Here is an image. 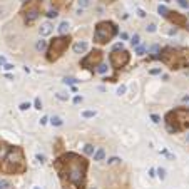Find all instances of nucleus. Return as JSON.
<instances>
[{
  "label": "nucleus",
  "instance_id": "f257e3e1",
  "mask_svg": "<svg viewBox=\"0 0 189 189\" xmlns=\"http://www.w3.org/2000/svg\"><path fill=\"white\" fill-rule=\"evenodd\" d=\"M54 169L64 189H87L89 159L77 152H64L54 161Z\"/></svg>",
  "mask_w": 189,
  "mask_h": 189
},
{
  "label": "nucleus",
  "instance_id": "f03ea898",
  "mask_svg": "<svg viewBox=\"0 0 189 189\" xmlns=\"http://www.w3.org/2000/svg\"><path fill=\"white\" fill-rule=\"evenodd\" d=\"M0 172L8 176L27 172V161L20 146H8L5 154L0 157Z\"/></svg>",
  "mask_w": 189,
  "mask_h": 189
},
{
  "label": "nucleus",
  "instance_id": "7ed1b4c3",
  "mask_svg": "<svg viewBox=\"0 0 189 189\" xmlns=\"http://www.w3.org/2000/svg\"><path fill=\"white\" fill-rule=\"evenodd\" d=\"M154 59L167 65L171 70H179V69L189 67V49L188 47H164L156 55Z\"/></svg>",
  "mask_w": 189,
  "mask_h": 189
},
{
  "label": "nucleus",
  "instance_id": "20e7f679",
  "mask_svg": "<svg viewBox=\"0 0 189 189\" xmlns=\"http://www.w3.org/2000/svg\"><path fill=\"white\" fill-rule=\"evenodd\" d=\"M164 121H166V127L171 134L189 129V109L177 107L174 110H169L164 117Z\"/></svg>",
  "mask_w": 189,
  "mask_h": 189
},
{
  "label": "nucleus",
  "instance_id": "39448f33",
  "mask_svg": "<svg viewBox=\"0 0 189 189\" xmlns=\"http://www.w3.org/2000/svg\"><path fill=\"white\" fill-rule=\"evenodd\" d=\"M70 44H72V37L69 34L54 37L52 40L49 42L47 50H45V52H47V54H45L47 62H57L62 55L67 52V49L70 47Z\"/></svg>",
  "mask_w": 189,
  "mask_h": 189
},
{
  "label": "nucleus",
  "instance_id": "423d86ee",
  "mask_svg": "<svg viewBox=\"0 0 189 189\" xmlns=\"http://www.w3.org/2000/svg\"><path fill=\"white\" fill-rule=\"evenodd\" d=\"M119 32V28L114 22L110 20H101L97 22V25L94 28V42L99 45H107L109 42L114 39Z\"/></svg>",
  "mask_w": 189,
  "mask_h": 189
},
{
  "label": "nucleus",
  "instance_id": "0eeeda50",
  "mask_svg": "<svg viewBox=\"0 0 189 189\" xmlns=\"http://www.w3.org/2000/svg\"><path fill=\"white\" fill-rule=\"evenodd\" d=\"M42 5H44V0H25L24 2L20 14L24 15V24L27 27L34 25L35 20L42 15Z\"/></svg>",
  "mask_w": 189,
  "mask_h": 189
},
{
  "label": "nucleus",
  "instance_id": "6e6552de",
  "mask_svg": "<svg viewBox=\"0 0 189 189\" xmlns=\"http://www.w3.org/2000/svg\"><path fill=\"white\" fill-rule=\"evenodd\" d=\"M129 60H131V54H129V50H126L124 47L114 49V50L109 54V62H110V65H112L114 70L124 69L129 64Z\"/></svg>",
  "mask_w": 189,
  "mask_h": 189
},
{
  "label": "nucleus",
  "instance_id": "1a4fd4ad",
  "mask_svg": "<svg viewBox=\"0 0 189 189\" xmlns=\"http://www.w3.org/2000/svg\"><path fill=\"white\" fill-rule=\"evenodd\" d=\"M102 59H104V52H102L101 49H94V50H90V52L81 60V67L87 69L90 72H94L95 67H97L99 64H102Z\"/></svg>",
  "mask_w": 189,
  "mask_h": 189
},
{
  "label": "nucleus",
  "instance_id": "9d476101",
  "mask_svg": "<svg viewBox=\"0 0 189 189\" xmlns=\"http://www.w3.org/2000/svg\"><path fill=\"white\" fill-rule=\"evenodd\" d=\"M166 19H167L171 24H174V27H181V28L189 30L188 17H186L184 14H179V12H176V10H169L167 15H166Z\"/></svg>",
  "mask_w": 189,
  "mask_h": 189
},
{
  "label": "nucleus",
  "instance_id": "9b49d317",
  "mask_svg": "<svg viewBox=\"0 0 189 189\" xmlns=\"http://www.w3.org/2000/svg\"><path fill=\"white\" fill-rule=\"evenodd\" d=\"M52 30H54V27L49 24V22H45V24H42L40 27H39V32H40L42 37H47V35L52 34Z\"/></svg>",
  "mask_w": 189,
  "mask_h": 189
},
{
  "label": "nucleus",
  "instance_id": "f8f14e48",
  "mask_svg": "<svg viewBox=\"0 0 189 189\" xmlns=\"http://www.w3.org/2000/svg\"><path fill=\"white\" fill-rule=\"evenodd\" d=\"M52 5H54L57 10H64V8H69L70 0H52Z\"/></svg>",
  "mask_w": 189,
  "mask_h": 189
},
{
  "label": "nucleus",
  "instance_id": "ddd939ff",
  "mask_svg": "<svg viewBox=\"0 0 189 189\" xmlns=\"http://www.w3.org/2000/svg\"><path fill=\"white\" fill-rule=\"evenodd\" d=\"M72 49H74L75 54H84L87 50V42H75Z\"/></svg>",
  "mask_w": 189,
  "mask_h": 189
},
{
  "label": "nucleus",
  "instance_id": "4468645a",
  "mask_svg": "<svg viewBox=\"0 0 189 189\" xmlns=\"http://www.w3.org/2000/svg\"><path fill=\"white\" fill-rule=\"evenodd\" d=\"M94 161H97V162H101V161H104V157H106V151L102 147H99L97 151H94Z\"/></svg>",
  "mask_w": 189,
  "mask_h": 189
},
{
  "label": "nucleus",
  "instance_id": "2eb2a0df",
  "mask_svg": "<svg viewBox=\"0 0 189 189\" xmlns=\"http://www.w3.org/2000/svg\"><path fill=\"white\" fill-rule=\"evenodd\" d=\"M69 27H70V25H69V22L67 20H64V22H60V24H59V32H60V35H65L69 32Z\"/></svg>",
  "mask_w": 189,
  "mask_h": 189
},
{
  "label": "nucleus",
  "instance_id": "dca6fc26",
  "mask_svg": "<svg viewBox=\"0 0 189 189\" xmlns=\"http://www.w3.org/2000/svg\"><path fill=\"white\" fill-rule=\"evenodd\" d=\"M94 151H95V147L92 146V144H85V146H84V154L92 156L94 154Z\"/></svg>",
  "mask_w": 189,
  "mask_h": 189
},
{
  "label": "nucleus",
  "instance_id": "f3484780",
  "mask_svg": "<svg viewBox=\"0 0 189 189\" xmlns=\"http://www.w3.org/2000/svg\"><path fill=\"white\" fill-rule=\"evenodd\" d=\"M50 124L55 126V127H60V126H62V119L59 117V115H54V117L50 119Z\"/></svg>",
  "mask_w": 189,
  "mask_h": 189
},
{
  "label": "nucleus",
  "instance_id": "a211bd4d",
  "mask_svg": "<svg viewBox=\"0 0 189 189\" xmlns=\"http://www.w3.org/2000/svg\"><path fill=\"white\" fill-rule=\"evenodd\" d=\"M35 49H37V50H47V42L45 40H37Z\"/></svg>",
  "mask_w": 189,
  "mask_h": 189
},
{
  "label": "nucleus",
  "instance_id": "6ab92c4d",
  "mask_svg": "<svg viewBox=\"0 0 189 189\" xmlns=\"http://www.w3.org/2000/svg\"><path fill=\"white\" fill-rule=\"evenodd\" d=\"M77 3H79V8H87L90 7L92 0H77Z\"/></svg>",
  "mask_w": 189,
  "mask_h": 189
},
{
  "label": "nucleus",
  "instance_id": "aec40b11",
  "mask_svg": "<svg viewBox=\"0 0 189 189\" xmlns=\"http://www.w3.org/2000/svg\"><path fill=\"white\" fill-rule=\"evenodd\" d=\"M0 189H12V184L7 179H0Z\"/></svg>",
  "mask_w": 189,
  "mask_h": 189
},
{
  "label": "nucleus",
  "instance_id": "412c9836",
  "mask_svg": "<svg viewBox=\"0 0 189 189\" xmlns=\"http://www.w3.org/2000/svg\"><path fill=\"white\" fill-rule=\"evenodd\" d=\"M107 69H109V67H107V65H106V64H99L95 70H97L99 74H106V72H107Z\"/></svg>",
  "mask_w": 189,
  "mask_h": 189
},
{
  "label": "nucleus",
  "instance_id": "4be33fe9",
  "mask_svg": "<svg viewBox=\"0 0 189 189\" xmlns=\"http://www.w3.org/2000/svg\"><path fill=\"white\" fill-rule=\"evenodd\" d=\"M139 42H141V37H139V34H134V35H132V39H131V44L137 47V45H139Z\"/></svg>",
  "mask_w": 189,
  "mask_h": 189
},
{
  "label": "nucleus",
  "instance_id": "5701e85b",
  "mask_svg": "<svg viewBox=\"0 0 189 189\" xmlns=\"http://www.w3.org/2000/svg\"><path fill=\"white\" fill-rule=\"evenodd\" d=\"M45 15H47L49 19H55V17L59 15V10H57V8H52V10H49V12H47Z\"/></svg>",
  "mask_w": 189,
  "mask_h": 189
},
{
  "label": "nucleus",
  "instance_id": "b1692460",
  "mask_svg": "<svg viewBox=\"0 0 189 189\" xmlns=\"http://www.w3.org/2000/svg\"><path fill=\"white\" fill-rule=\"evenodd\" d=\"M157 12H159V14H161L162 17H166V15H167V12H169V8H167V7H164V5H159Z\"/></svg>",
  "mask_w": 189,
  "mask_h": 189
},
{
  "label": "nucleus",
  "instance_id": "393cba45",
  "mask_svg": "<svg viewBox=\"0 0 189 189\" xmlns=\"http://www.w3.org/2000/svg\"><path fill=\"white\" fill-rule=\"evenodd\" d=\"M156 172H157V176H159L161 179H166V169L159 167V169H156Z\"/></svg>",
  "mask_w": 189,
  "mask_h": 189
},
{
  "label": "nucleus",
  "instance_id": "a878e982",
  "mask_svg": "<svg viewBox=\"0 0 189 189\" xmlns=\"http://www.w3.org/2000/svg\"><path fill=\"white\" fill-rule=\"evenodd\" d=\"M82 115H84L85 119H89V117H94V115H95V110H84V112H82Z\"/></svg>",
  "mask_w": 189,
  "mask_h": 189
},
{
  "label": "nucleus",
  "instance_id": "bb28decb",
  "mask_svg": "<svg viewBox=\"0 0 189 189\" xmlns=\"http://www.w3.org/2000/svg\"><path fill=\"white\" fill-rule=\"evenodd\" d=\"M177 3H179L182 8H189V2H188V0H177Z\"/></svg>",
  "mask_w": 189,
  "mask_h": 189
},
{
  "label": "nucleus",
  "instance_id": "cd10ccee",
  "mask_svg": "<svg viewBox=\"0 0 189 189\" xmlns=\"http://www.w3.org/2000/svg\"><path fill=\"white\" fill-rule=\"evenodd\" d=\"M146 30H147V32H151V34H154V32L157 30V28H156V25H154V24H149L147 27H146Z\"/></svg>",
  "mask_w": 189,
  "mask_h": 189
},
{
  "label": "nucleus",
  "instance_id": "c85d7f7f",
  "mask_svg": "<svg viewBox=\"0 0 189 189\" xmlns=\"http://www.w3.org/2000/svg\"><path fill=\"white\" fill-rule=\"evenodd\" d=\"M19 109H20V110H27V109H30V104H28V102H22L20 106H19Z\"/></svg>",
  "mask_w": 189,
  "mask_h": 189
},
{
  "label": "nucleus",
  "instance_id": "c756f323",
  "mask_svg": "<svg viewBox=\"0 0 189 189\" xmlns=\"http://www.w3.org/2000/svg\"><path fill=\"white\" fill-rule=\"evenodd\" d=\"M34 106H35V109H39V110L42 109V101L39 99V97H37V99L34 101Z\"/></svg>",
  "mask_w": 189,
  "mask_h": 189
},
{
  "label": "nucleus",
  "instance_id": "7c9ffc66",
  "mask_svg": "<svg viewBox=\"0 0 189 189\" xmlns=\"http://www.w3.org/2000/svg\"><path fill=\"white\" fill-rule=\"evenodd\" d=\"M126 90H127V87H126V85H119V89H117V94L122 95V94H126Z\"/></svg>",
  "mask_w": 189,
  "mask_h": 189
},
{
  "label": "nucleus",
  "instance_id": "2f4dec72",
  "mask_svg": "<svg viewBox=\"0 0 189 189\" xmlns=\"http://www.w3.org/2000/svg\"><path fill=\"white\" fill-rule=\"evenodd\" d=\"M64 82H65V84H75V82H77V79H74V77H65V79H64Z\"/></svg>",
  "mask_w": 189,
  "mask_h": 189
},
{
  "label": "nucleus",
  "instance_id": "473e14b6",
  "mask_svg": "<svg viewBox=\"0 0 189 189\" xmlns=\"http://www.w3.org/2000/svg\"><path fill=\"white\" fill-rule=\"evenodd\" d=\"M117 162H121V159H119V157H110V159L107 161V164H117Z\"/></svg>",
  "mask_w": 189,
  "mask_h": 189
},
{
  "label": "nucleus",
  "instance_id": "72a5a7b5",
  "mask_svg": "<svg viewBox=\"0 0 189 189\" xmlns=\"http://www.w3.org/2000/svg\"><path fill=\"white\" fill-rule=\"evenodd\" d=\"M151 119H152V122H156V124H159V122H161V117H159V115H156V114L151 115Z\"/></svg>",
  "mask_w": 189,
  "mask_h": 189
},
{
  "label": "nucleus",
  "instance_id": "f704fd0d",
  "mask_svg": "<svg viewBox=\"0 0 189 189\" xmlns=\"http://www.w3.org/2000/svg\"><path fill=\"white\" fill-rule=\"evenodd\" d=\"M149 74H151V75H157V74H161V69H151V70H149Z\"/></svg>",
  "mask_w": 189,
  "mask_h": 189
},
{
  "label": "nucleus",
  "instance_id": "c9c22d12",
  "mask_svg": "<svg viewBox=\"0 0 189 189\" xmlns=\"http://www.w3.org/2000/svg\"><path fill=\"white\" fill-rule=\"evenodd\" d=\"M137 55H144V52H146V47H137Z\"/></svg>",
  "mask_w": 189,
  "mask_h": 189
},
{
  "label": "nucleus",
  "instance_id": "e433bc0d",
  "mask_svg": "<svg viewBox=\"0 0 189 189\" xmlns=\"http://www.w3.org/2000/svg\"><path fill=\"white\" fill-rule=\"evenodd\" d=\"M37 161H39V162H45V156H44V154H37Z\"/></svg>",
  "mask_w": 189,
  "mask_h": 189
},
{
  "label": "nucleus",
  "instance_id": "4c0bfd02",
  "mask_svg": "<svg viewBox=\"0 0 189 189\" xmlns=\"http://www.w3.org/2000/svg\"><path fill=\"white\" fill-rule=\"evenodd\" d=\"M57 99H60V101H67L69 95H64V94H57Z\"/></svg>",
  "mask_w": 189,
  "mask_h": 189
},
{
  "label": "nucleus",
  "instance_id": "58836bf2",
  "mask_svg": "<svg viewBox=\"0 0 189 189\" xmlns=\"http://www.w3.org/2000/svg\"><path fill=\"white\" fill-rule=\"evenodd\" d=\"M81 102H82V97H81V95H75V97H74V104H81Z\"/></svg>",
  "mask_w": 189,
  "mask_h": 189
},
{
  "label": "nucleus",
  "instance_id": "ea45409f",
  "mask_svg": "<svg viewBox=\"0 0 189 189\" xmlns=\"http://www.w3.org/2000/svg\"><path fill=\"white\" fill-rule=\"evenodd\" d=\"M3 69H5V70H12V69H14V65H12V64H5V65H3Z\"/></svg>",
  "mask_w": 189,
  "mask_h": 189
},
{
  "label": "nucleus",
  "instance_id": "a19ab883",
  "mask_svg": "<svg viewBox=\"0 0 189 189\" xmlns=\"http://www.w3.org/2000/svg\"><path fill=\"white\" fill-rule=\"evenodd\" d=\"M47 122H49V117H42V119H40V124H42V126H45Z\"/></svg>",
  "mask_w": 189,
  "mask_h": 189
},
{
  "label": "nucleus",
  "instance_id": "79ce46f5",
  "mask_svg": "<svg viewBox=\"0 0 189 189\" xmlns=\"http://www.w3.org/2000/svg\"><path fill=\"white\" fill-rule=\"evenodd\" d=\"M137 14H139V17H146V12H144L142 8H139V10H137Z\"/></svg>",
  "mask_w": 189,
  "mask_h": 189
},
{
  "label": "nucleus",
  "instance_id": "37998d69",
  "mask_svg": "<svg viewBox=\"0 0 189 189\" xmlns=\"http://www.w3.org/2000/svg\"><path fill=\"white\" fill-rule=\"evenodd\" d=\"M149 176L154 177V176H156V169H149Z\"/></svg>",
  "mask_w": 189,
  "mask_h": 189
},
{
  "label": "nucleus",
  "instance_id": "c03bdc74",
  "mask_svg": "<svg viewBox=\"0 0 189 189\" xmlns=\"http://www.w3.org/2000/svg\"><path fill=\"white\" fill-rule=\"evenodd\" d=\"M121 39H122V40H126V39H127V34H124V32H122V34H121Z\"/></svg>",
  "mask_w": 189,
  "mask_h": 189
},
{
  "label": "nucleus",
  "instance_id": "a18cd8bd",
  "mask_svg": "<svg viewBox=\"0 0 189 189\" xmlns=\"http://www.w3.org/2000/svg\"><path fill=\"white\" fill-rule=\"evenodd\" d=\"M2 64H5V59H3V57H0V65H2Z\"/></svg>",
  "mask_w": 189,
  "mask_h": 189
},
{
  "label": "nucleus",
  "instance_id": "49530a36",
  "mask_svg": "<svg viewBox=\"0 0 189 189\" xmlns=\"http://www.w3.org/2000/svg\"><path fill=\"white\" fill-rule=\"evenodd\" d=\"M34 189H40V188H34Z\"/></svg>",
  "mask_w": 189,
  "mask_h": 189
},
{
  "label": "nucleus",
  "instance_id": "de8ad7c7",
  "mask_svg": "<svg viewBox=\"0 0 189 189\" xmlns=\"http://www.w3.org/2000/svg\"><path fill=\"white\" fill-rule=\"evenodd\" d=\"M164 2H169V0H164Z\"/></svg>",
  "mask_w": 189,
  "mask_h": 189
},
{
  "label": "nucleus",
  "instance_id": "09e8293b",
  "mask_svg": "<svg viewBox=\"0 0 189 189\" xmlns=\"http://www.w3.org/2000/svg\"><path fill=\"white\" fill-rule=\"evenodd\" d=\"M92 189H95V188H92Z\"/></svg>",
  "mask_w": 189,
  "mask_h": 189
}]
</instances>
